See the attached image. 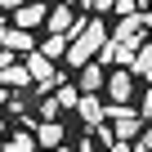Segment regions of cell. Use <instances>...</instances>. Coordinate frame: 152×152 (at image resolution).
I'll return each mask as SVG.
<instances>
[{
    "mask_svg": "<svg viewBox=\"0 0 152 152\" xmlns=\"http://www.w3.org/2000/svg\"><path fill=\"white\" fill-rule=\"evenodd\" d=\"M76 116L85 121V130H99V125H103V116H107V107L99 103V94H81V103H76Z\"/></svg>",
    "mask_w": 152,
    "mask_h": 152,
    "instance_id": "5",
    "label": "cell"
},
{
    "mask_svg": "<svg viewBox=\"0 0 152 152\" xmlns=\"http://www.w3.org/2000/svg\"><path fill=\"white\" fill-rule=\"evenodd\" d=\"M81 5H85V9H99V14H103V9H116V0H81Z\"/></svg>",
    "mask_w": 152,
    "mask_h": 152,
    "instance_id": "17",
    "label": "cell"
},
{
    "mask_svg": "<svg viewBox=\"0 0 152 152\" xmlns=\"http://www.w3.org/2000/svg\"><path fill=\"white\" fill-rule=\"evenodd\" d=\"M36 139H40V148H63V125L58 121H40L36 125Z\"/></svg>",
    "mask_w": 152,
    "mask_h": 152,
    "instance_id": "10",
    "label": "cell"
},
{
    "mask_svg": "<svg viewBox=\"0 0 152 152\" xmlns=\"http://www.w3.org/2000/svg\"><path fill=\"white\" fill-rule=\"evenodd\" d=\"M76 152H94V139H85V143H81V148H76Z\"/></svg>",
    "mask_w": 152,
    "mask_h": 152,
    "instance_id": "25",
    "label": "cell"
},
{
    "mask_svg": "<svg viewBox=\"0 0 152 152\" xmlns=\"http://www.w3.org/2000/svg\"><path fill=\"white\" fill-rule=\"evenodd\" d=\"M45 23H49V9L40 5V0H27L23 9H14V27H23V31H36Z\"/></svg>",
    "mask_w": 152,
    "mask_h": 152,
    "instance_id": "4",
    "label": "cell"
},
{
    "mask_svg": "<svg viewBox=\"0 0 152 152\" xmlns=\"http://www.w3.org/2000/svg\"><path fill=\"white\" fill-rule=\"evenodd\" d=\"M107 116L116 121V125H112V134H116L121 143H130L134 134H143V116H139L130 103H112V107H107Z\"/></svg>",
    "mask_w": 152,
    "mask_h": 152,
    "instance_id": "2",
    "label": "cell"
},
{
    "mask_svg": "<svg viewBox=\"0 0 152 152\" xmlns=\"http://www.w3.org/2000/svg\"><path fill=\"white\" fill-rule=\"evenodd\" d=\"M5 67H14V49H5V45H0V72H5Z\"/></svg>",
    "mask_w": 152,
    "mask_h": 152,
    "instance_id": "20",
    "label": "cell"
},
{
    "mask_svg": "<svg viewBox=\"0 0 152 152\" xmlns=\"http://www.w3.org/2000/svg\"><path fill=\"white\" fill-rule=\"evenodd\" d=\"M107 152H134V148H130V143H112Z\"/></svg>",
    "mask_w": 152,
    "mask_h": 152,
    "instance_id": "24",
    "label": "cell"
},
{
    "mask_svg": "<svg viewBox=\"0 0 152 152\" xmlns=\"http://www.w3.org/2000/svg\"><path fill=\"white\" fill-rule=\"evenodd\" d=\"M9 112H18V116H23V112H27V99H23V94H9Z\"/></svg>",
    "mask_w": 152,
    "mask_h": 152,
    "instance_id": "18",
    "label": "cell"
},
{
    "mask_svg": "<svg viewBox=\"0 0 152 152\" xmlns=\"http://www.w3.org/2000/svg\"><path fill=\"white\" fill-rule=\"evenodd\" d=\"M5 36H9V27H5V18H0V45H5Z\"/></svg>",
    "mask_w": 152,
    "mask_h": 152,
    "instance_id": "26",
    "label": "cell"
},
{
    "mask_svg": "<svg viewBox=\"0 0 152 152\" xmlns=\"http://www.w3.org/2000/svg\"><path fill=\"white\" fill-rule=\"evenodd\" d=\"M27 72H31L36 90H49V85L58 81V72H54V58H45L40 49H36V54H27Z\"/></svg>",
    "mask_w": 152,
    "mask_h": 152,
    "instance_id": "3",
    "label": "cell"
},
{
    "mask_svg": "<svg viewBox=\"0 0 152 152\" xmlns=\"http://www.w3.org/2000/svg\"><path fill=\"white\" fill-rule=\"evenodd\" d=\"M99 90H107V72H103V63H85L81 67V94H99Z\"/></svg>",
    "mask_w": 152,
    "mask_h": 152,
    "instance_id": "7",
    "label": "cell"
},
{
    "mask_svg": "<svg viewBox=\"0 0 152 152\" xmlns=\"http://www.w3.org/2000/svg\"><path fill=\"white\" fill-rule=\"evenodd\" d=\"M90 139H94V143H103V148H112V143H121V139H116V134H112L107 125H99V130H90Z\"/></svg>",
    "mask_w": 152,
    "mask_h": 152,
    "instance_id": "14",
    "label": "cell"
},
{
    "mask_svg": "<svg viewBox=\"0 0 152 152\" xmlns=\"http://www.w3.org/2000/svg\"><path fill=\"white\" fill-rule=\"evenodd\" d=\"M139 116H143V121H152V85H148V94H143V107H139Z\"/></svg>",
    "mask_w": 152,
    "mask_h": 152,
    "instance_id": "19",
    "label": "cell"
},
{
    "mask_svg": "<svg viewBox=\"0 0 152 152\" xmlns=\"http://www.w3.org/2000/svg\"><path fill=\"white\" fill-rule=\"evenodd\" d=\"M0 5H5V9H23L27 0H0Z\"/></svg>",
    "mask_w": 152,
    "mask_h": 152,
    "instance_id": "22",
    "label": "cell"
},
{
    "mask_svg": "<svg viewBox=\"0 0 152 152\" xmlns=\"http://www.w3.org/2000/svg\"><path fill=\"white\" fill-rule=\"evenodd\" d=\"M36 148H40V139H36L31 130H18V134L5 139V152H36Z\"/></svg>",
    "mask_w": 152,
    "mask_h": 152,
    "instance_id": "11",
    "label": "cell"
},
{
    "mask_svg": "<svg viewBox=\"0 0 152 152\" xmlns=\"http://www.w3.org/2000/svg\"><path fill=\"white\" fill-rule=\"evenodd\" d=\"M139 148H143V152H152V125L143 130V143H139Z\"/></svg>",
    "mask_w": 152,
    "mask_h": 152,
    "instance_id": "21",
    "label": "cell"
},
{
    "mask_svg": "<svg viewBox=\"0 0 152 152\" xmlns=\"http://www.w3.org/2000/svg\"><path fill=\"white\" fill-rule=\"evenodd\" d=\"M134 72H143V76H152V40L139 49V63H134Z\"/></svg>",
    "mask_w": 152,
    "mask_h": 152,
    "instance_id": "13",
    "label": "cell"
},
{
    "mask_svg": "<svg viewBox=\"0 0 152 152\" xmlns=\"http://www.w3.org/2000/svg\"><path fill=\"white\" fill-rule=\"evenodd\" d=\"M130 94H134V76H130V67L112 72V76H107V99H112V103H130Z\"/></svg>",
    "mask_w": 152,
    "mask_h": 152,
    "instance_id": "6",
    "label": "cell"
},
{
    "mask_svg": "<svg viewBox=\"0 0 152 152\" xmlns=\"http://www.w3.org/2000/svg\"><path fill=\"white\" fill-rule=\"evenodd\" d=\"M0 85H5V90H27V85H36L31 81V72H27V63H14V67H5V72H0Z\"/></svg>",
    "mask_w": 152,
    "mask_h": 152,
    "instance_id": "8",
    "label": "cell"
},
{
    "mask_svg": "<svg viewBox=\"0 0 152 152\" xmlns=\"http://www.w3.org/2000/svg\"><path fill=\"white\" fill-rule=\"evenodd\" d=\"M134 152H143V148H134Z\"/></svg>",
    "mask_w": 152,
    "mask_h": 152,
    "instance_id": "30",
    "label": "cell"
},
{
    "mask_svg": "<svg viewBox=\"0 0 152 152\" xmlns=\"http://www.w3.org/2000/svg\"><path fill=\"white\" fill-rule=\"evenodd\" d=\"M0 139H5V121H0Z\"/></svg>",
    "mask_w": 152,
    "mask_h": 152,
    "instance_id": "28",
    "label": "cell"
},
{
    "mask_svg": "<svg viewBox=\"0 0 152 152\" xmlns=\"http://www.w3.org/2000/svg\"><path fill=\"white\" fill-rule=\"evenodd\" d=\"M67 49H72V40H67V36H49V40L40 45V54H45V58H67Z\"/></svg>",
    "mask_w": 152,
    "mask_h": 152,
    "instance_id": "12",
    "label": "cell"
},
{
    "mask_svg": "<svg viewBox=\"0 0 152 152\" xmlns=\"http://www.w3.org/2000/svg\"><path fill=\"white\" fill-rule=\"evenodd\" d=\"M0 103H9V90H5V85H0Z\"/></svg>",
    "mask_w": 152,
    "mask_h": 152,
    "instance_id": "27",
    "label": "cell"
},
{
    "mask_svg": "<svg viewBox=\"0 0 152 152\" xmlns=\"http://www.w3.org/2000/svg\"><path fill=\"white\" fill-rule=\"evenodd\" d=\"M5 49H14V54H36V40H31V31H23V27H9V36H5Z\"/></svg>",
    "mask_w": 152,
    "mask_h": 152,
    "instance_id": "9",
    "label": "cell"
},
{
    "mask_svg": "<svg viewBox=\"0 0 152 152\" xmlns=\"http://www.w3.org/2000/svg\"><path fill=\"white\" fill-rule=\"evenodd\" d=\"M54 152H67V148H54Z\"/></svg>",
    "mask_w": 152,
    "mask_h": 152,
    "instance_id": "29",
    "label": "cell"
},
{
    "mask_svg": "<svg viewBox=\"0 0 152 152\" xmlns=\"http://www.w3.org/2000/svg\"><path fill=\"white\" fill-rule=\"evenodd\" d=\"M112 36H107V27H103V18H90V27L72 40V49H67V67H85V63H94V54L107 45Z\"/></svg>",
    "mask_w": 152,
    "mask_h": 152,
    "instance_id": "1",
    "label": "cell"
},
{
    "mask_svg": "<svg viewBox=\"0 0 152 152\" xmlns=\"http://www.w3.org/2000/svg\"><path fill=\"white\" fill-rule=\"evenodd\" d=\"M116 14H121V18H134V14H139V0H116Z\"/></svg>",
    "mask_w": 152,
    "mask_h": 152,
    "instance_id": "15",
    "label": "cell"
},
{
    "mask_svg": "<svg viewBox=\"0 0 152 152\" xmlns=\"http://www.w3.org/2000/svg\"><path fill=\"white\" fill-rule=\"evenodd\" d=\"M139 18H143V27H148V31H152V9H143V14H139Z\"/></svg>",
    "mask_w": 152,
    "mask_h": 152,
    "instance_id": "23",
    "label": "cell"
},
{
    "mask_svg": "<svg viewBox=\"0 0 152 152\" xmlns=\"http://www.w3.org/2000/svg\"><path fill=\"white\" fill-rule=\"evenodd\" d=\"M54 116H58V99H45L40 103V121H54Z\"/></svg>",
    "mask_w": 152,
    "mask_h": 152,
    "instance_id": "16",
    "label": "cell"
}]
</instances>
